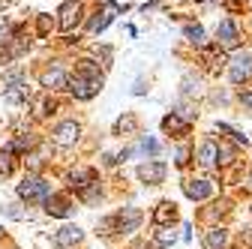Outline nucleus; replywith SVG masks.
<instances>
[{
	"mask_svg": "<svg viewBox=\"0 0 252 249\" xmlns=\"http://www.w3.org/2000/svg\"><path fill=\"white\" fill-rule=\"evenodd\" d=\"M138 222H141V213H138L135 207H123L117 216H108V219L99 222V231H105V234H114V231H135Z\"/></svg>",
	"mask_w": 252,
	"mask_h": 249,
	"instance_id": "f257e3e1",
	"label": "nucleus"
},
{
	"mask_svg": "<svg viewBox=\"0 0 252 249\" xmlns=\"http://www.w3.org/2000/svg\"><path fill=\"white\" fill-rule=\"evenodd\" d=\"M18 195H21L24 201H33V198L48 201V198H51V195H48V183H42L39 177H24V180L18 183Z\"/></svg>",
	"mask_w": 252,
	"mask_h": 249,
	"instance_id": "f03ea898",
	"label": "nucleus"
},
{
	"mask_svg": "<svg viewBox=\"0 0 252 249\" xmlns=\"http://www.w3.org/2000/svg\"><path fill=\"white\" fill-rule=\"evenodd\" d=\"M69 90H72V96H75V99H90V96H96V93L102 90V81H99V78L75 75V78L69 81Z\"/></svg>",
	"mask_w": 252,
	"mask_h": 249,
	"instance_id": "7ed1b4c3",
	"label": "nucleus"
},
{
	"mask_svg": "<svg viewBox=\"0 0 252 249\" xmlns=\"http://www.w3.org/2000/svg\"><path fill=\"white\" fill-rule=\"evenodd\" d=\"M75 138H78V123L75 120L57 123V129H54V141L57 144H75Z\"/></svg>",
	"mask_w": 252,
	"mask_h": 249,
	"instance_id": "20e7f679",
	"label": "nucleus"
},
{
	"mask_svg": "<svg viewBox=\"0 0 252 249\" xmlns=\"http://www.w3.org/2000/svg\"><path fill=\"white\" fill-rule=\"evenodd\" d=\"M138 177L144 180V183H162V177H165V165L162 162H144L141 168H138Z\"/></svg>",
	"mask_w": 252,
	"mask_h": 249,
	"instance_id": "39448f33",
	"label": "nucleus"
},
{
	"mask_svg": "<svg viewBox=\"0 0 252 249\" xmlns=\"http://www.w3.org/2000/svg\"><path fill=\"white\" fill-rule=\"evenodd\" d=\"M81 237H84V231H81L78 225H66V228L57 231V246H60V249H69V246L81 243Z\"/></svg>",
	"mask_w": 252,
	"mask_h": 249,
	"instance_id": "423d86ee",
	"label": "nucleus"
},
{
	"mask_svg": "<svg viewBox=\"0 0 252 249\" xmlns=\"http://www.w3.org/2000/svg\"><path fill=\"white\" fill-rule=\"evenodd\" d=\"M45 210H48L51 216H57V219H66V216L72 213V204L63 198V195H51V198L45 201Z\"/></svg>",
	"mask_w": 252,
	"mask_h": 249,
	"instance_id": "0eeeda50",
	"label": "nucleus"
},
{
	"mask_svg": "<svg viewBox=\"0 0 252 249\" xmlns=\"http://www.w3.org/2000/svg\"><path fill=\"white\" fill-rule=\"evenodd\" d=\"M183 192L192 198V201H204L210 195V183L207 180H186L183 183Z\"/></svg>",
	"mask_w": 252,
	"mask_h": 249,
	"instance_id": "6e6552de",
	"label": "nucleus"
},
{
	"mask_svg": "<svg viewBox=\"0 0 252 249\" xmlns=\"http://www.w3.org/2000/svg\"><path fill=\"white\" fill-rule=\"evenodd\" d=\"M174 219H177V207H174L171 201H162L159 207L153 210V222H156V225H171Z\"/></svg>",
	"mask_w": 252,
	"mask_h": 249,
	"instance_id": "1a4fd4ad",
	"label": "nucleus"
},
{
	"mask_svg": "<svg viewBox=\"0 0 252 249\" xmlns=\"http://www.w3.org/2000/svg\"><path fill=\"white\" fill-rule=\"evenodd\" d=\"M252 72V54H240V57H234V66H231V81H243L246 75Z\"/></svg>",
	"mask_w": 252,
	"mask_h": 249,
	"instance_id": "9d476101",
	"label": "nucleus"
},
{
	"mask_svg": "<svg viewBox=\"0 0 252 249\" xmlns=\"http://www.w3.org/2000/svg\"><path fill=\"white\" fill-rule=\"evenodd\" d=\"M78 3L75 0H69V3H63V9H60V27L63 30H72L75 24H78Z\"/></svg>",
	"mask_w": 252,
	"mask_h": 249,
	"instance_id": "9b49d317",
	"label": "nucleus"
},
{
	"mask_svg": "<svg viewBox=\"0 0 252 249\" xmlns=\"http://www.w3.org/2000/svg\"><path fill=\"white\" fill-rule=\"evenodd\" d=\"M216 36H219V45H222V48H234L237 45V27L231 21H222L219 30H216Z\"/></svg>",
	"mask_w": 252,
	"mask_h": 249,
	"instance_id": "f8f14e48",
	"label": "nucleus"
},
{
	"mask_svg": "<svg viewBox=\"0 0 252 249\" xmlns=\"http://www.w3.org/2000/svg\"><path fill=\"white\" fill-rule=\"evenodd\" d=\"M216 159H219V147L213 141H201V147H198V162L210 168V165H216Z\"/></svg>",
	"mask_w": 252,
	"mask_h": 249,
	"instance_id": "ddd939ff",
	"label": "nucleus"
},
{
	"mask_svg": "<svg viewBox=\"0 0 252 249\" xmlns=\"http://www.w3.org/2000/svg\"><path fill=\"white\" fill-rule=\"evenodd\" d=\"M204 246H207V249H222V246H225V231H222V228H210V231L204 234Z\"/></svg>",
	"mask_w": 252,
	"mask_h": 249,
	"instance_id": "4468645a",
	"label": "nucleus"
},
{
	"mask_svg": "<svg viewBox=\"0 0 252 249\" xmlns=\"http://www.w3.org/2000/svg\"><path fill=\"white\" fill-rule=\"evenodd\" d=\"M42 84H45V87H63V84H66V75H63L60 69H48V72L42 75Z\"/></svg>",
	"mask_w": 252,
	"mask_h": 249,
	"instance_id": "2eb2a0df",
	"label": "nucleus"
},
{
	"mask_svg": "<svg viewBox=\"0 0 252 249\" xmlns=\"http://www.w3.org/2000/svg\"><path fill=\"white\" fill-rule=\"evenodd\" d=\"M93 177H96V174H93L90 168H78V171H72V186H87V183H96Z\"/></svg>",
	"mask_w": 252,
	"mask_h": 249,
	"instance_id": "dca6fc26",
	"label": "nucleus"
},
{
	"mask_svg": "<svg viewBox=\"0 0 252 249\" xmlns=\"http://www.w3.org/2000/svg\"><path fill=\"white\" fill-rule=\"evenodd\" d=\"M78 75H84V78H99V81H102V75H99V66L93 63V60H81Z\"/></svg>",
	"mask_w": 252,
	"mask_h": 249,
	"instance_id": "f3484780",
	"label": "nucleus"
},
{
	"mask_svg": "<svg viewBox=\"0 0 252 249\" xmlns=\"http://www.w3.org/2000/svg\"><path fill=\"white\" fill-rule=\"evenodd\" d=\"M186 36L192 39L195 45H201V42H204V30H201L198 24H189V27H186Z\"/></svg>",
	"mask_w": 252,
	"mask_h": 249,
	"instance_id": "a211bd4d",
	"label": "nucleus"
},
{
	"mask_svg": "<svg viewBox=\"0 0 252 249\" xmlns=\"http://www.w3.org/2000/svg\"><path fill=\"white\" fill-rule=\"evenodd\" d=\"M9 171H12V153L0 150V174H9Z\"/></svg>",
	"mask_w": 252,
	"mask_h": 249,
	"instance_id": "6ab92c4d",
	"label": "nucleus"
},
{
	"mask_svg": "<svg viewBox=\"0 0 252 249\" xmlns=\"http://www.w3.org/2000/svg\"><path fill=\"white\" fill-rule=\"evenodd\" d=\"M162 126H165V129H186V123H180L174 114H168V117L162 120Z\"/></svg>",
	"mask_w": 252,
	"mask_h": 249,
	"instance_id": "aec40b11",
	"label": "nucleus"
},
{
	"mask_svg": "<svg viewBox=\"0 0 252 249\" xmlns=\"http://www.w3.org/2000/svg\"><path fill=\"white\" fill-rule=\"evenodd\" d=\"M3 84H6V87H18V84H21V72L15 69V72H9V75H3Z\"/></svg>",
	"mask_w": 252,
	"mask_h": 249,
	"instance_id": "412c9836",
	"label": "nucleus"
},
{
	"mask_svg": "<svg viewBox=\"0 0 252 249\" xmlns=\"http://www.w3.org/2000/svg\"><path fill=\"white\" fill-rule=\"evenodd\" d=\"M156 240H159V243H174L177 234H174V231H159V234H156Z\"/></svg>",
	"mask_w": 252,
	"mask_h": 249,
	"instance_id": "4be33fe9",
	"label": "nucleus"
},
{
	"mask_svg": "<svg viewBox=\"0 0 252 249\" xmlns=\"http://www.w3.org/2000/svg\"><path fill=\"white\" fill-rule=\"evenodd\" d=\"M135 126V117H126V120H117V132H123V129H132Z\"/></svg>",
	"mask_w": 252,
	"mask_h": 249,
	"instance_id": "5701e85b",
	"label": "nucleus"
},
{
	"mask_svg": "<svg viewBox=\"0 0 252 249\" xmlns=\"http://www.w3.org/2000/svg\"><path fill=\"white\" fill-rule=\"evenodd\" d=\"M96 195H99V183H93L90 189H84V201H93Z\"/></svg>",
	"mask_w": 252,
	"mask_h": 249,
	"instance_id": "b1692460",
	"label": "nucleus"
},
{
	"mask_svg": "<svg viewBox=\"0 0 252 249\" xmlns=\"http://www.w3.org/2000/svg\"><path fill=\"white\" fill-rule=\"evenodd\" d=\"M27 147H30V138H24V135L15 138V144H12V150H27Z\"/></svg>",
	"mask_w": 252,
	"mask_h": 249,
	"instance_id": "393cba45",
	"label": "nucleus"
},
{
	"mask_svg": "<svg viewBox=\"0 0 252 249\" xmlns=\"http://www.w3.org/2000/svg\"><path fill=\"white\" fill-rule=\"evenodd\" d=\"M219 156H222L219 162H231V156H234V153H231V147H219Z\"/></svg>",
	"mask_w": 252,
	"mask_h": 249,
	"instance_id": "a878e982",
	"label": "nucleus"
},
{
	"mask_svg": "<svg viewBox=\"0 0 252 249\" xmlns=\"http://www.w3.org/2000/svg\"><path fill=\"white\" fill-rule=\"evenodd\" d=\"M141 147H144V150H150V153H156V150H159V144H156L153 138H144V141H141Z\"/></svg>",
	"mask_w": 252,
	"mask_h": 249,
	"instance_id": "bb28decb",
	"label": "nucleus"
},
{
	"mask_svg": "<svg viewBox=\"0 0 252 249\" xmlns=\"http://www.w3.org/2000/svg\"><path fill=\"white\" fill-rule=\"evenodd\" d=\"M240 99H243V105H246V108H252V93H243Z\"/></svg>",
	"mask_w": 252,
	"mask_h": 249,
	"instance_id": "cd10ccee",
	"label": "nucleus"
},
{
	"mask_svg": "<svg viewBox=\"0 0 252 249\" xmlns=\"http://www.w3.org/2000/svg\"><path fill=\"white\" fill-rule=\"evenodd\" d=\"M0 36H6V30H3V27H0Z\"/></svg>",
	"mask_w": 252,
	"mask_h": 249,
	"instance_id": "c85d7f7f",
	"label": "nucleus"
},
{
	"mask_svg": "<svg viewBox=\"0 0 252 249\" xmlns=\"http://www.w3.org/2000/svg\"><path fill=\"white\" fill-rule=\"evenodd\" d=\"M249 186H252V174H249Z\"/></svg>",
	"mask_w": 252,
	"mask_h": 249,
	"instance_id": "c756f323",
	"label": "nucleus"
},
{
	"mask_svg": "<svg viewBox=\"0 0 252 249\" xmlns=\"http://www.w3.org/2000/svg\"><path fill=\"white\" fill-rule=\"evenodd\" d=\"M0 237H3V228H0Z\"/></svg>",
	"mask_w": 252,
	"mask_h": 249,
	"instance_id": "7c9ffc66",
	"label": "nucleus"
},
{
	"mask_svg": "<svg viewBox=\"0 0 252 249\" xmlns=\"http://www.w3.org/2000/svg\"><path fill=\"white\" fill-rule=\"evenodd\" d=\"M198 3H204V0H198Z\"/></svg>",
	"mask_w": 252,
	"mask_h": 249,
	"instance_id": "2f4dec72",
	"label": "nucleus"
}]
</instances>
